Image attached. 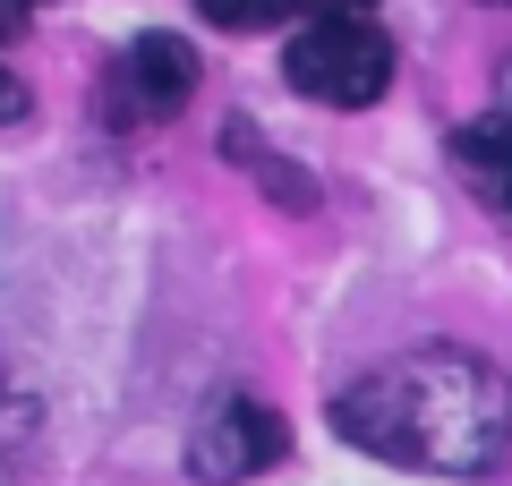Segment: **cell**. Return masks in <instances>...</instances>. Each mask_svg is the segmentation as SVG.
<instances>
[{
	"label": "cell",
	"instance_id": "obj_8",
	"mask_svg": "<svg viewBox=\"0 0 512 486\" xmlns=\"http://www.w3.org/2000/svg\"><path fill=\"white\" fill-rule=\"evenodd\" d=\"M9 120H26V86H18L9 69H0V128H9Z\"/></svg>",
	"mask_w": 512,
	"mask_h": 486
},
{
	"label": "cell",
	"instance_id": "obj_10",
	"mask_svg": "<svg viewBox=\"0 0 512 486\" xmlns=\"http://www.w3.org/2000/svg\"><path fill=\"white\" fill-rule=\"evenodd\" d=\"M495 120H504V137H512V69H504V94H495Z\"/></svg>",
	"mask_w": 512,
	"mask_h": 486
},
{
	"label": "cell",
	"instance_id": "obj_6",
	"mask_svg": "<svg viewBox=\"0 0 512 486\" xmlns=\"http://www.w3.org/2000/svg\"><path fill=\"white\" fill-rule=\"evenodd\" d=\"M453 162H461V180H470L487 205H504V214H512V137H504V120H495V111H487L478 128H461V137H453Z\"/></svg>",
	"mask_w": 512,
	"mask_h": 486
},
{
	"label": "cell",
	"instance_id": "obj_2",
	"mask_svg": "<svg viewBox=\"0 0 512 486\" xmlns=\"http://www.w3.org/2000/svg\"><path fill=\"white\" fill-rule=\"evenodd\" d=\"M282 77H291L308 103L367 111L384 86H393V43H384L367 18H308L291 35V52H282Z\"/></svg>",
	"mask_w": 512,
	"mask_h": 486
},
{
	"label": "cell",
	"instance_id": "obj_1",
	"mask_svg": "<svg viewBox=\"0 0 512 486\" xmlns=\"http://www.w3.org/2000/svg\"><path fill=\"white\" fill-rule=\"evenodd\" d=\"M333 427H342V444L376 452V461L436 469V478H487L512 461V384L478 350L427 342L350 376L333 393Z\"/></svg>",
	"mask_w": 512,
	"mask_h": 486
},
{
	"label": "cell",
	"instance_id": "obj_7",
	"mask_svg": "<svg viewBox=\"0 0 512 486\" xmlns=\"http://www.w3.org/2000/svg\"><path fill=\"white\" fill-rule=\"evenodd\" d=\"M291 9L299 0H197V18H214V26H274Z\"/></svg>",
	"mask_w": 512,
	"mask_h": 486
},
{
	"label": "cell",
	"instance_id": "obj_5",
	"mask_svg": "<svg viewBox=\"0 0 512 486\" xmlns=\"http://www.w3.org/2000/svg\"><path fill=\"white\" fill-rule=\"evenodd\" d=\"M222 154H231V162H248V171H256V188H265L274 205H291V214H308V205H316V180L299 171V162H282V154H274L265 137H256L248 120H231V128H222Z\"/></svg>",
	"mask_w": 512,
	"mask_h": 486
},
{
	"label": "cell",
	"instance_id": "obj_11",
	"mask_svg": "<svg viewBox=\"0 0 512 486\" xmlns=\"http://www.w3.org/2000/svg\"><path fill=\"white\" fill-rule=\"evenodd\" d=\"M495 9H512V0H495Z\"/></svg>",
	"mask_w": 512,
	"mask_h": 486
},
{
	"label": "cell",
	"instance_id": "obj_4",
	"mask_svg": "<svg viewBox=\"0 0 512 486\" xmlns=\"http://www.w3.org/2000/svg\"><path fill=\"white\" fill-rule=\"evenodd\" d=\"M197 94V52L180 35H137L111 69V111L120 120H171Z\"/></svg>",
	"mask_w": 512,
	"mask_h": 486
},
{
	"label": "cell",
	"instance_id": "obj_3",
	"mask_svg": "<svg viewBox=\"0 0 512 486\" xmlns=\"http://www.w3.org/2000/svg\"><path fill=\"white\" fill-rule=\"evenodd\" d=\"M282 452H291L282 410H265V401H248V393L214 401V410L197 418V435H188V469H197L205 486H239V478H256V469H274Z\"/></svg>",
	"mask_w": 512,
	"mask_h": 486
},
{
	"label": "cell",
	"instance_id": "obj_9",
	"mask_svg": "<svg viewBox=\"0 0 512 486\" xmlns=\"http://www.w3.org/2000/svg\"><path fill=\"white\" fill-rule=\"evenodd\" d=\"M308 18H367V0H299Z\"/></svg>",
	"mask_w": 512,
	"mask_h": 486
}]
</instances>
